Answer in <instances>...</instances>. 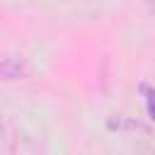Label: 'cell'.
<instances>
[{
  "mask_svg": "<svg viewBox=\"0 0 155 155\" xmlns=\"http://www.w3.org/2000/svg\"><path fill=\"white\" fill-rule=\"evenodd\" d=\"M0 73L5 80H17L22 75H27V68H24V61L17 58V56H5L2 58V65H0Z\"/></svg>",
  "mask_w": 155,
  "mask_h": 155,
  "instance_id": "cell-1",
  "label": "cell"
},
{
  "mask_svg": "<svg viewBox=\"0 0 155 155\" xmlns=\"http://www.w3.org/2000/svg\"><path fill=\"white\" fill-rule=\"evenodd\" d=\"M145 90V104H148V116L155 121V90H148V87H143Z\"/></svg>",
  "mask_w": 155,
  "mask_h": 155,
  "instance_id": "cell-2",
  "label": "cell"
}]
</instances>
